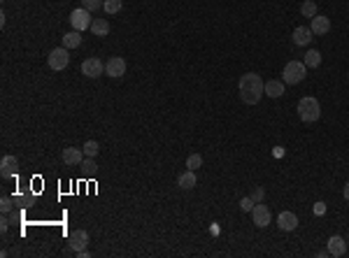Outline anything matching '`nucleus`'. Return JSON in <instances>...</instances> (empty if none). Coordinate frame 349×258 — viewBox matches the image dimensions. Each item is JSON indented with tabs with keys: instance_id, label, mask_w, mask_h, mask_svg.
I'll list each match as a JSON object with an SVG mask.
<instances>
[{
	"instance_id": "a211bd4d",
	"label": "nucleus",
	"mask_w": 349,
	"mask_h": 258,
	"mask_svg": "<svg viewBox=\"0 0 349 258\" xmlns=\"http://www.w3.org/2000/svg\"><path fill=\"white\" fill-rule=\"evenodd\" d=\"M177 186L184 188V191H189V188L196 186V170H187V172H182L180 177H177Z\"/></svg>"
},
{
	"instance_id": "b1692460",
	"label": "nucleus",
	"mask_w": 349,
	"mask_h": 258,
	"mask_svg": "<svg viewBox=\"0 0 349 258\" xmlns=\"http://www.w3.org/2000/svg\"><path fill=\"white\" fill-rule=\"evenodd\" d=\"M79 168L84 170V172L93 174V172H96V170H98V165H96V161H93V158H91V156H86V158H84V161L79 163Z\"/></svg>"
},
{
	"instance_id": "f03ea898",
	"label": "nucleus",
	"mask_w": 349,
	"mask_h": 258,
	"mask_svg": "<svg viewBox=\"0 0 349 258\" xmlns=\"http://www.w3.org/2000/svg\"><path fill=\"white\" fill-rule=\"evenodd\" d=\"M298 116H301V121H305V123H314V121H319L321 116V105L319 100L314 96H305L298 100Z\"/></svg>"
},
{
	"instance_id": "9d476101",
	"label": "nucleus",
	"mask_w": 349,
	"mask_h": 258,
	"mask_svg": "<svg viewBox=\"0 0 349 258\" xmlns=\"http://www.w3.org/2000/svg\"><path fill=\"white\" fill-rule=\"evenodd\" d=\"M70 249H73L75 253H79V251H84L86 249V244H89V233H86V230H73V233H70Z\"/></svg>"
},
{
	"instance_id": "c756f323",
	"label": "nucleus",
	"mask_w": 349,
	"mask_h": 258,
	"mask_svg": "<svg viewBox=\"0 0 349 258\" xmlns=\"http://www.w3.org/2000/svg\"><path fill=\"white\" fill-rule=\"evenodd\" d=\"M324 212H326V203H317V205H314V214H317V216H321Z\"/></svg>"
},
{
	"instance_id": "412c9836",
	"label": "nucleus",
	"mask_w": 349,
	"mask_h": 258,
	"mask_svg": "<svg viewBox=\"0 0 349 258\" xmlns=\"http://www.w3.org/2000/svg\"><path fill=\"white\" fill-rule=\"evenodd\" d=\"M307 68H319V63H321V54L317 51V49H310L305 54V60H303Z\"/></svg>"
},
{
	"instance_id": "39448f33",
	"label": "nucleus",
	"mask_w": 349,
	"mask_h": 258,
	"mask_svg": "<svg viewBox=\"0 0 349 258\" xmlns=\"http://www.w3.org/2000/svg\"><path fill=\"white\" fill-rule=\"evenodd\" d=\"M91 12L89 10H84V7H77V10H73L70 12V26H73V30H86V28H91Z\"/></svg>"
},
{
	"instance_id": "4be33fe9",
	"label": "nucleus",
	"mask_w": 349,
	"mask_h": 258,
	"mask_svg": "<svg viewBox=\"0 0 349 258\" xmlns=\"http://www.w3.org/2000/svg\"><path fill=\"white\" fill-rule=\"evenodd\" d=\"M82 149H84V154H86V156L96 158V156H98V151H100V144H98L96 140H86V142H84V147H82Z\"/></svg>"
},
{
	"instance_id": "c85d7f7f",
	"label": "nucleus",
	"mask_w": 349,
	"mask_h": 258,
	"mask_svg": "<svg viewBox=\"0 0 349 258\" xmlns=\"http://www.w3.org/2000/svg\"><path fill=\"white\" fill-rule=\"evenodd\" d=\"M263 196H265L263 186H254V191H252V200H254V203H261V200H263Z\"/></svg>"
},
{
	"instance_id": "393cba45",
	"label": "nucleus",
	"mask_w": 349,
	"mask_h": 258,
	"mask_svg": "<svg viewBox=\"0 0 349 258\" xmlns=\"http://www.w3.org/2000/svg\"><path fill=\"white\" fill-rule=\"evenodd\" d=\"M200 165H203V156H200V154H191V156L187 158V168L189 170H198Z\"/></svg>"
},
{
	"instance_id": "6ab92c4d",
	"label": "nucleus",
	"mask_w": 349,
	"mask_h": 258,
	"mask_svg": "<svg viewBox=\"0 0 349 258\" xmlns=\"http://www.w3.org/2000/svg\"><path fill=\"white\" fill-rule=\"evenodd\" d=\"M79 44H82V33L79 30H70V33L63 35V47L66 49H77Z\"/></svg>"
},
{
	"instance_id": "aec40b11",
	"label": "nucleus",
	"mask_w": 349,
	"mask_h": 258,
	"mask_svg": "<svg viewBox=\"0 0 349 258\" xmlns=\"http://www.w3.org/2000/svg\"><path fill=\"white\" fill-rule=\"evenodd\" d=\"M301 14L305 19H314V17H317V3H314V0H303Z\"/></svg>"
},
{
	"instance_id": "5701e85b",
	"label": "nucleus",
	"mask_w": 349,
	"mask_h": 258,
	"mask_svg": "<svg viewBox=\"0 0 349 258\" xmlns=\"http://www.w3.org/2000/svg\"><path fill=\"white\" fill-rule=\"evenodd\" d=\"M121 0H105L102 3V10H105V14H117V12H121Z\"/></svg>"
},
{
	"instance_id": "ddd939ff",
	"label": "nucleus",
	"mask_w": 349,
	"mask_h": 258,
	"mask_svg": "<svg viewBox=\"0 0 349 258\" xmlns=\"http://www.w3.org/2000/svg\"><path fill=\"white\" fill-rule=\"evenodd\" d=\"M310 42H312V30H310V26H298V28H294L296 47H307Z\"/></svg>"
},
{
	"instance_id": "20e7f679",
	"label": "nucleus",
	"mask_w": 349,
	"mask_h": 258,
	"mask_svg": "<svg viewBox=\"0 0 349 258\" xmlns=\"http://www.w3.org/2000/svg\"><path fill=\"white\" fill-rule=\"evenodd\" d=\"M47 63L51 70L61 72L66 70L68 66H70V51H68L66 47H59V49H51V54L47 56Z\"/></svg>"
},
{
	"instance_id": "4468645a",
	"label": "nucleus",
	"mask_w": 349,
	"mask_h": 258,
	"mask_svg": "<svg viewBox=\"0 0 349 258\" xmlns=\"http://www.w3.org/2000/svg\"><path fill=\"white\" fill-rule=\"evenodd\" d=\"M84 149H77V147H68L63 149V163L66 165H79V163L84 161Z\"/></svg>"
},
{
	"instance_id": "7c9ffc66",
	"label": "nucleus",
	"mask_w": 349,
	"mask_h": 258,
	"mask_svg": "<svg viewBox=\"0 0 349 258\" xmlns=\"http://www.w3.org/2000/svg\"><path fill=\"white\" fill-rule=\"evenodd\" d=\"M342 196H344V200H349V181L344 184V188H342Z\"/></svg>"
},
{
	"instance_id": "f3484780",
	"label": "nucleus",
	"mask_w": 349,
	"mask_h": 258,
	"mask_svg": "<svg viewBox=\"0 0 349 258\" xmlns=\"http://www.w3.org/2000/svg\"><path fill=\"white\" fill-rule=\"evenodd\" d=\"M89 30L96 37H107L109 35V21L107 19H93V24H91Z\"/></svg>"
},
{
	"instance_id": "7ed1b4c3",
	"label": "nucleus",
	"mask_w": 349,
	"mask_h": 258,
	"mask_svg": "<svg viewBox=\"0 0 349 258\" xmlns=\"http://www.w3.org/2000/svg\"><path fill=\"white\" fill-rule=\"evenodd\" d=\"M307 75V66L303 63V60H291V63H286L282 70V82L284 84H301L303 79H305Z\"/></svg>"
},
{
	"instance_id": "6e6552de",
	"label": "nucleus",
	"mask_w": 349,
	"mask_h": 258,
	"mask_svg": "<svg viewBox=\"0 0 349 258\" xmlns=\"http://www.w3.org/2000/svg\"><path fill=\"white\" fill-rule=\"evenodd\" d=\"M252 216H254V223H256L259 228H265V226H270V221H272V214H270V210H268L265 205H261V203H256V205H254Z\"/></svg>"
},
{
	"instance_id": "2eb2a0df",
	"label": "nucleus",
	"mask_w": 349,
	"mask_h": 258,
	"mask_svg": "<svg viewBox=\"0 0 349 258\" xmlns=\"http://www.w3.org/2000/svg\"><path fill=\"white\" fill-rule=\"evenodd\" d=\"M310 30H312V35H326V33L331 30V19L317 14V17L312 19V26H310Z\"/></svg>"
},
{
	"instance_id": "dca6fc26",
	"label": "nucleus",
	"mask_w": 349,
	"mask_h": 258,
	"mask_svg": "<svg viewBox=\"0 0 349 258\" xmlns=\"http://www.w3.org/2000/svg\"><path fill=\"white\" fill-rule=\"evenodd\" d=\"M263 91H265V96H270V98H282L284 96V82L270 79V82H265Z\"/></svg>"
},
{
	"instance_id": "f8f14e48",
	"label": "nucleus",
	"mask_w": 349,
	"mask_h": 258,
	"mask_svg": "<svg viewBox=\"0 0 349 258\" xmlns=\"http://www.w3.org/2000/svg\"><path fill=\"white\" fill-rule=\"evenodd\" d=\"M347 253V242H344V237H340V235H333L331 240H328V256L333 258H340Z\"/></svg>"
},
{
	"instance_id": "a878e982",
	"label": "nucleus",
	"mask_w": 349,
	"mask_h": 258,
	"mask_svg": "<svg viewBox=\"0 0 349 258\" xmlns=\"http://www.w3.org/2000/svg\"><path fill=\"white\" fill-rule=\"evenodd\" d=\"M102 3L105 0H82V7L89 12H96V10H102Z\"/></svg>"
},
{
	"instance_id": "9b49d317",
	"label": "nucleus",
	"mask_w": 349,
	"mask_h": 258,
	"mask_svg": "<svg viewBox=\"0 0 349 258\" xmlns=\"http://www.w3.org/2000/svg\"><path fill=\"white\" fill-rule=\"evenodd\" d=\"M277 226H279V230H284V233H291V230L298 228V216H296L294 212H279Z\"/></svg>"
},
{
	"instance_id": "cd10ccee",
	"label": "nucleus",
	"mask_w": 349,
	"mask_h": 258,
	"mask_svg": "<svg viewBox=\"0 0 349 258\" xmlns=\"http://www.w3.org/2000/svg\"><path fill=\"white\" fill-rule=\"evenodd\" d=\"M254 205H256V203L252 200V196H247V198H242V200H240V210H242V212H252V210H254Z\"/></svg>"
},
{
	"instance_id": "bb28decb",
	"label": "nucleus",
	"mask_w": 349,
	"mask_h": 258,
	"mask_svg": "<svg viewBox=\"0 0 349 258\" xmlns=\"http://www.w3.org/2000/svg\"><path fill=\"white\" fill-rule=\"evenodd\" d=\"M14 207V200L12 198H3L0 200V210H3V214H10Z\"/></svg>"
},
{
	"instance_id": "2f4dec72",
	"label": "nucleus",
	"mask_w": 349,
	"mask_h": 258,
	"mask_svg": "<svg viewBox=\"0 0 349 258\" xmlns=\"http://www.w3.org/2000/svg\"><path fill=\"white\" fill-rule=\"evenodd\" d=\"M7 223H10V221H7V216H3V221H0V228L7 230Z\"/></svg>"
},
{
	"instance_id": "1a4fd4ad",
	"label": "nucleus",
	"mask_w": 349,
	"mask_h": 258,
	"mask_svg": "<svg viewBox=\"0 0 349 258\" xmlns=\"http://www.w3.org/2000/svg\"><path fill=\"white\" fill-rule=\"evenodd\" d=\"M19 170V161L12 156V154H5L3 161H0V174H3V179H12L14 174Z\"/></svg>"
},
{
	"instance_id": "0eeeda50",
	"label": "nucleus",
	"mask_w": 349,
	"mask_h": 258,
	"mask_svg": "<svg viewBox=\"0 0 349 258\" xmlns=\"http://www.w3.org/2000/svg\"><path fill=\"white\" fill-rule=\"evenodd\" d=\"M82 75H86V77H91V79L100 77V75H105V63H102L100 58H86L84 63H82Z\"/></svg>"
},
{
	"instance_id": "f257e3e1",
	"label": "nucleus",
	"mask_w": 349,
	"mask_h": 258,
	"mask_svg": "<svg viewBox=\"0 0 349 258\" xmlns=\"http://www.w3.org/2000/svg\"><path fill=\"white\" fill-rule=\"evenodd\" d=\"M265 82L261 79V75L256 72H245L238 82V91H240V100L245 105H259V100L265 96L263 91Z\"/></svg>"
},
{
	"instance_id": "423d86ee",
	"label": "nucleus",
	"mask_w": 349,
	"mask_h": 258,
	"mask_svg": "<svg viewBox=\"0 0 349 258\" xmlns=\"http://www.w3.org/2000/svg\"><path fill=\"white\" fill-rule=\"evenodd\" d=\"M105 72H107V77H124L126 75V58H121V56H112V58L105 63Z\"/></svg>"
}]
</instances>
